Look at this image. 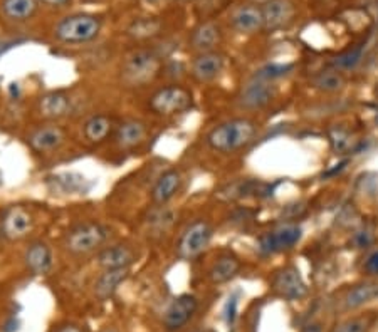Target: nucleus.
Here are the masks:
<instances>
[{
    "instance_id": "nucleus-28",
    "label": "nucleus",
    "mask_w": 378,
    "mask_h": 332,
    "mask_svg": "<svg viewBox=\"0 0 378 332\" xmlns=\"http://www.w3.org/2000/svg\"><path fill=\"white\" fill-rule=\"evenodd\" d=\"M377 312H366V314H360L353 319H346L331 332H368L377 322Z\"/></svg>"
},
{
    "instance_id": "nucleus-15",
    "label": "nucleus",
    "mask_w": 378,
    "mask_h": 332,
    "mask_svg": "<svg viewBox=\"0 0 378 332\" xmlns=\"http://www.w3.org/2000/svg\"><path fill=\"white\" fill-rule=\"evenodd\" d=\"M34 220L28 210L12 207L6 212L2 219V234L9 240H21L30 234Z\"/></svg>"
},
{
    "instance_id": "nucleus-21",
    "label": "nucleus",
    "mask_w": 378,
    "mask_h": 332,
    "mask_svg": "<svg viewBox=\"0 0 378 332\" xmlns=\"http://www.w3.org/2000/svg\"><path fill=\"white\" fill-rule=\"evenodd\" d=\"M116 126L118 124L114 123L113 118L108 114H94V116L87 118L84 123L83 135L90 143L101 144L113 135Z\"/></svg>"
},
{
    "instance_id": "nucleus-12",
    "label": "nucleus",
    "mask_w": 378,
    "mask_h": 332,
    "mask_svg": "<svg viewBox=\"0 0 378 332\" xmlns=\"http://www.w3.org/2000/svg\"><path fill=\"white\" fill-rule=\"evenodd\" d=\"M66 131L61 126L52 123L37 126L28 136L29 146L37 153H51L59 150L66 143Z\"/></svg>"
},
{
    "instance_id": "nucleus-29",
    "label": "nucleus",
    "mask_w": 378,
    "mask_h": 332,
    "mask_svg": "<svg viewBox=\"0 0 378 332\" xmlns=\"http://www.w3.org/2000/svg\"><path fill=\"white\" fill-rule=\"evenodd\" d=\"M315 86L318 87V89L328 91V93H330V91H338L339 87L343 86V78L342 74H338V72L335 71L322 72V74L315 79Z\"/></svg>"
},
{
    "instance_id": "nucleus-18",
    "label": "nucleus",
    "mask_w": 378,
    "mask_h": 332,
    "mask_svg": "<svg viewBox=\"0 0 378 332\" xmlns=\"http://www.w3.org/2000/svg\"><path fill=\"white\" fill-rule=\"evenodd\" d=\"M182 173L178 170H168L156 178L155 185L151 186L150 198L156 207H165L168 201L175 197L182 188Z\"/></svg>"
},
{
    "instance_id": "nucleus-11",
    "label": "nucleus",
    "mask_w": 378,
    "mask_h": 332,
    "mask_svg": "<svg viewBox=\"0 0 378 332\" xmlns=\"http://www.w3.org/2000/svg\"><path fill=\"white\" fill-rule=\"evenodd\" d=\"M274 98V89L271 82L262 81V79L252 78L246 86L240 89L238 102L242 109L247 111H259L266 108Z\"/></svg>"
},
{
    "instance_id": "nucleus-10",
    "label": "nucleus",
    "mask_w": 378,
    "mask_h": 332,
    "mask_svg": "<svg viewBox=\"0 0 378 332\" xmlns=\"http://www.w3.org/2000/svg\"><path fill=\"white\" fill-rule=\"evenodd\" d=\"M197 307L198 300L196 296L182 294V296L175 297L170 302V305L167 307L165 314H163V326H165L168 331L182 329V327H185L187 322L193 318V314L197 312Z\"/></svg>"
},
{
    "instance_id": "nucleus-25",
    "label": "nucleus",
    "mask_w": 378,
    "mask_h": 332,
    "mask_svg": "<svg viewBox=\"0 0 378 332\" xmlns=\"http://www.w3.org/2000/svg\"><path fill=\"white\" fill-rule=\"evenodd\" d=\"M128 277V270H105L94 284V294L101 300L109 299Z\"/></svg>"
},
{
    "instance_id": "nucleus-17",
    "label": "nucleus",
    "mask_w": 378,
    "mask_h": 332,
    "mask_svg": "<svg viewBox=\"0 0 378 332\" xmlns=\"http://www.w3.org/2000/svg\"><path fill=\"white\" fill-rule=\"evenodd\" d=\"M222 41V30L219 24L213 21L200 22L196 29L190 34V47L197 52V54H204V52H213L217 45Z\"/></svg>"
},
{
    "instance_id": "nucleus-31",
    "label": "nucleus",
    "mask_w": 378,
    "mask_h": 332,
    "mask_svg": "<svg viewBox=\"0 0 378 332\" xmlns=\"http://www.w3.org/2000/svg\"><path fill=\"white\" fill-rule=\"evenodd\" d=\"M289 69H291V66H277V64H271V66L262 67L261 71L255 72L254 78L271 82V81H274V79L282 78V76H284Z\"/></svg>"
},
{
    "instance_id": "nucleus-26",
    "label": "nucleus",
    "mask_w": 378,
    "mask_h": 332,
    "mask_svg": "<svg viewBox=\"0 0 378 332\" xmlns=\"http://www.w3.org/2000/svg\"><path fill=\"white\" fill-rule=\"evenodd\" d=\"M378 297V284L373 282H364V284H357L350 289L345 296V309H358L361 305L372 302Z\"/></svg>"
},
{
    "instance_id": "nucleus-32",
    "label": "nucleus",
    "mask_w": 378,
    "mask_h": 332,
    "mask_svg": "<svg viewBox=\"0 0 378 332\" xmlns=\"http://www.w3.org/2000/svg\"><path fill=\"white\" fill-rule=\"evenodd\" d=\"M225 318H227L229 327L234 326L235 318H238V300H235L234 297H232V299H229L227 309H225Z\"/></svg>"
},
{
    "instance_id": "nucleus-6",
    "label": "nucleus",
    "mask_w": 378,
    "mask_h": 332,
    "mask_svg": "<svg viewBox=\"0 0 378 332\" xmlns=\"http://www.w3.org/2000/svg\"><path fill=\"white\" fill-rule=\"evenodd\" d=\"M213 228L207 220H196L185 228L177 245V255L183 261H193L210 245Z\"/></svg>"
},
{
    "instance_id": "nucleus-13",
    "label": "nucleus",
    "mask_w": 378,
    "mask_h": 332,
    "mask_svg": "<svg viewBox=\"0 0 378 332\" xmlns=\"http://www.w3.org/2000/svg\"><path fill=\"white\" fill-rule=\"evenodd\" d=\"M72 111V99L64 91H51L37 101V113L44 120L57 121L67 118Z\"/></svg>"
},
{
    "instance_id": "nucleus-5",
    "label": "nucleus",
    "mask_w": 378,
    "mask_h": 332,
    "mask_svg": "<svg viewBox=\"0 0 378 332\" xmlns=\"http://www.w3.org/2000/svg\"><path fill=\"white\" fill-rule=\"evenodd\" d=\"M192 93L180 84H170V86L160 87L158 91L151 94L150 101H148V108L163 118L185 113V111L192 108Z\"/></svg>"
},
{
    "instance_id": "nucleus-40",
    "label": "nucleus",
    "mask_w": 378,
    "mask_h": 332,
    "mask_svg": "<svg viewBox=\"0 0 378 332\" xmlns=\"http://www.w3.org/2000/svg\"><path fill=\"white\" fill-rule=\"evenodd\" d=\"M150 2H154V0H150Z\"/></svg>"
},
{
    "instance_id": "nucleus-24",
    "label": "nucleus",
    "mask_w": 378,
    "mask_h": 332,
    "mask_svg": "<svg viewBox=\"0 0 378 332\" xmlns=\"http://www.w3.org/2000/svg\"><path fill=\"white\" fill-rule=\"evenodd\" d=\"M39 7V0H2L0 10L9 21L25 22L34 17Z\"/></svg>"
},
{
    "instance_id": "nucleus-36",
    "label": "nucleus",
    "mask_w": 378,
    "mask_h": 332,
    "mask_svg": "<svg viewBox=\"0 0 378 332\" xmlns=\"http://www.w3.org/2000/svg\"><path fill=\"white\" fill-rule=\"evenodd\" d=\"M303 332H322V326L319 324H311V326L304 327Z\"/></svg>"
},
{
    "instance_id": "nucleus-30",
    "label": "nucleus",
    "mask_w": 378,
    "mask_h": 332,
    "mask_svg": "<svg viewBox=\"0 0 378 332\" xmlns=\"http://www.w3.org/2000/svg\"><path fill=\"white\" fill-rule=\"evenodd\" d=\"M364 45L365 44H360L357 49H353V51L346 52V54L336 57L335 60V66L338 67V69H353L355 66H357L358 63L361 60V54H364Z\"/></svg>"
},
{
    "instance_id": "nucleus-37",
    "label": "nucleus",
    "mask_w": 378,
    "mask_h": 332,
    "mask_svg": "<svg viewBox=\"0 0 378 332\" xmlns=\"http://www.w3.org/2000/svg\"><path fill=\"white\" fill-rule=\"evenodd\" d=\"M255 2H262V3H264V2H267V0H255Z\"/></svg>"
},
{
    "instance_id": "nucleus-19",
    "label": "nucleus",
    "mask_w": 378,
    "mask_h": 332,
    "mask_svg": "<svg viewBox=\"0 0 378 332\" xmlns=\"http://www.w3.org/2000/svg\"><path fill=\"white\" fill-rule=\"evenodd\" d=\"M264 17V29L277 30L286 27L294 17L291 0H267L261 7Z\"/></svg>"
},
{
    "instance_id": "nucleus-33",
    "label": "nucleus",
    "mask_w": 378,
    "mask_h": 332,
    "mask_svg": "<svg viewBox=\"0 0 378 332\" xmlns=\"http://www.w3.org/2000/svg\"><path fill=\"white\" fill-rule=\"evenodd\" d=\"M365 270L370 276H378V252L370 255L365 262Z\"/></svg>"
},
{
    "instance_id": "nucleus-20",
    "label": "nucleus",
    "mask_w": 378,
    "mask_h": 332,
    "mask_svg": "<svg viewBox=\"0 0 378 332\" xmlns=\"http://www.w3.org/2000/svg\"><path fill=\"white\" fill-rule=\"evenodd\" d=\"M148 136V128L140 120H126L114 129V143L121 150H133L145 143Z\"/></svg>"
},
{
    "instance_id": "nucleus-2",
    "label": "nucleus",
    "mask_w": 378,
    "mask_h": 332,
    "mask_svg": "<svg viewBox=\"0 0 378 332\" xmlns=\"http://www.w3.org/2000/svg\"><path fill=\"white\" fill-rule=\"evenodd\" d=\"M162 56L151 49H138L125 57L120 67V81L126 87H143L162 72Z\"/></svg>"
},
{
    "instance_id": "nucleus-7",
    "label": "nucleus",
    "mask_w": 378,
    "mask_h": 332,
    "mask_svg": "<svg viewBox=\"0 0 378 332\" xmlns=\"http://www.w3.org/2000/svg\"><path fill=\"white\" fill-rule=\"evenodd\" d=\"M301 240V228L297 225H282L259 236L258 250L261 255H274L291 250Z\"/></svg>"
},
{
    "instance_id": "nucleus-3",
    "label": "nucleus",
    "mask_w": 378,
    "mask_h": 332,
    "mask_svg": "<svg viewBox=\"0 0 378 332\" xmlns=\"http://www.w3.org/2000/svg\"><path fill=\"white\" fill-rule=\"evenodd\" d=\"M113 230L99 221H84L76 225L64 236V249L71 255H90L108 245Z\"/></svg>"
},
{
    "instance_id": "nucleus-16",
    "label": "nucleus",
    "mask_w": 378,
    "mask_h": 332,
    "mask_svg": "<svg viewBox=\"0 0 378 332\" xmlns=\"http://www.w3.org/2000/svg\"><path fill=\"white\" fill-rule=\"evenodd\" d=\"M231 25L239 34H246V36L259 32L261 29H264V17H262L261 7L251 5V3L235 7L231 14Z\"/></svg>"
},
{
    "instance_id": "nucleus-39",
    "label": "nucleus",
    "mask_w": 378,
    "mask_h": 332,
    "mask_svg": "<svg viewBox=\"0 0 378 332\" xmlns=\"http://www.w3.org/2000/svg\"><path fill=\"white\" fill-rule=\"evenodd\" d=\"M105 332H113V331H105Z\"/></svg>"
},
{
    "instance_id": "nucleus-35",
    "label": "nucleus",
    "mask_w": 378,
    "mask_h": 332,
    "mask_svg": "<svg viewBox=\"0 0 378 332\" xmlns=\"http://www.w3.org/2000/svg\"><path fill=\"white\" fill-rule=\"evenodd\" d=\"M54 332H83L79 329L78 326H71V324H67V326H61L59 329H56Z\"/></svg>"
},
{
    "instance_id": "nucleus-38",
    "label": "nucleus",
    "mask_w": 378,
    "mask_h": 332,
    "mask_svg": "<svg viewBox=\"0 0 378 332\" xmlns=\"http://www.w3.org/2000/svg\"><path fill=\"white\" fill-rule=\"evenodd\" d=\"M177 2H190V0H177Z\"/></svg>"
},
{
    "instance_id": "nucleus-27",
    "label": "nucleus",
    "mask_w": 378,
    "mask_h": 332,
    "mask_svg": "<svg viewBox=\"0 0 378 332\" xmlns=\"http://www.w3.org/2000/svg\"><path fill=\"white\" fill-rule=\"evenodd\" d=\"M162 30V21L156 17L138 19L128 27V36L136 41H148L154 39Z\"/></svg>"
},
{
    "instance_id": "nucleus-34",
    "label": "nucleus",
    "mask_w": 378,
    "mask_h": 332,
    "mask_svg": "<svg viewBox=\"0 0 378 332\" xmlns=\"http://www.w3.org/2000/svg\"><path fill=\"white\" fill-rule=\"evenodd\" d=\"M70 2L71 0H39V3H44L48 7H64Z\"/></svg>"
},
{
    "instance_id": "nucleus-1",
    "label": "nucleus",
    "mask_w": 378,
    "mask_h": 332,
    "mask_svg": "<svg viewBox=\"0 0 378 332\" xmlns=\"http://www.w3.org/2000/svg\"><path fill=\"white\" fill-rule=\"evenodd\" d=\"M258 136V124L249 118H235L212 129L207 135V144L213 151L231 155L247 148Z\"/></svg>"
},
{
    "instance_id": "nucleus-4",
    "label": "nucleus",
    "mask_w": 378,
    "mask_h": 332,
    "mask_svg": "<svg viewBox=\"0 0 378 332\" xmlns=\"http://www.w3.org/2000/svg\"><path fill=\"white\" fill-rule=\"evenodd\" d=\"M103 29V21L94 14H72L57 22L54 37L63 44H86L94 41Z\"/></svg>"
},
{
    "instance_id": "nucleus-22",
    "label": "nucleus",
    "mask_w": 378,
    "mask_h": 332,
    "mask_svg": "<svg viewBox=\"0 0 378 332\" xmlns=\"http://www.w3.org/2000/svg\"><path fill=\"white\" fill-rule=\"evenodd\" d=\"M24 262L30 272L36 274V276H44L52 267V252L48 243L37 240L25 249Z\"/></svg>"
},
{
    "instance_id": "nucleus-14",
    "label": "nucleus",
    "mask_w": 378,
    "mask_h": 332,
    "mask_svg": "<svg viewBox=\"0 0 378 332\" xmlns=\"http://www.w3.org/2000/svg\"><path fill=\"white\" fill-rule=\"evenodd\" d=\"M225 59L219 52H204V54H197L196 59L190 64V76L196 79L197 82H210L220 76L224 71Z\"/></svg>"
},
{
    "instance_id": "nucleus-8",
    "label": "nucleus",
    "mask_w": 378,
    "mask_h": 332,
    "mask_svg": "<svg viewBox=\"0 0 378 332\" xmlns=\"http://www.w3.org/2000/svg\"><path fill=\"white\" fill-rule=\"evenodd\" d=\"M271 289L276 296L286 300H300L308 292L306 284L303 282L296 267H282L277 272H274L271 278Z\"/></svg>"
},
{
    "instance_id": "nucleus-9",
    "label": "nucleus",
    "mask_w": 378,
    "mask_h": 332,
    "mask_svg": "<svg viewBox=\"0 0 378 332\" xmlns=\"http://www.w3.org/2000/svg\"><path fill=\"white\" fill-rule=\"evenodd\" d=\"M138 257V249L132 243H113L98 252L96 262L103 270H128Z\"/></svg>"
},
{
    "instance_id": "nucleus-23",
    "label": "nucleus",
    "mask_w": 378,
    "mask_h": 332,
    "mask_svg": "<svg viewBox=\"0 0 378 332\" xmlns=\"http://www.w3.org/2000/svg\"><path fill=\"white\" fill-rule=\"evenodd\" d=\"M240 270V261L234 254H222L212 263L209 270V278L212 284H225L232 280Z\"/></svg>"
}]
</instances>
